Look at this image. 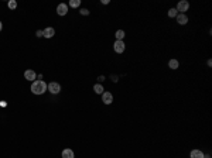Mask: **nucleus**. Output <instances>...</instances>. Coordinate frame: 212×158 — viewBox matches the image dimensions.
<instances>
[{
    "label": "nucleus",
    "mask_w": 212,
    "mask_h": 158,
    "mask_svg": "<svg viewBox=\"0 0 212 158\" xmlns=\"http://www.w3.org/2000/svg\"><path fill=\"white\" fill-rule=\"evenodd\" d=\"M45 90H47V85H45L44 81L38 79V81H34L31 83V92L34 95H43Z\"/></svg>",
    "instance_id": "nucleus-1"
},
{
    "label": "nucleus",
    "mask_w": 212,
    "mask_h": 158,
    "mask_svg": "<svg viewBox=\"0 0 212 158\" xmlns=\"http://www.w3.org/2000/svg\"><path fill=\"white\" fill-rule=\"evenodd\" d=\"M37 37H43V31H37Z\"/></svg>",
    "instance_id": "nucleus-19"
},
{
    "label": "nucleus",
    "mask_w": 212,
    "mask_h": 158,
    "mask_svg": "<svg viewBox=\"0 0 212 158\" xmlns=\"http://www.w3.org/2000/svg\"><path fill=\"white\" fill-rule=\"evenodd\" d=\"M177 23L181 24V25L187 24V23H188V17L185 16V14H177Z\"/></svg>",
    "instance_id": "nucleus-9"
},
{
    "label": "nucleus",
    "mask_w": 212,
    "mask_h": 158,
    "mask_svg": "<svg viewBox=\"0 0 212 158\" xmlns=\"http://www.w3.org/2000/svg\"><path fill=\"white\" fill-rule=\"evenodd\" d=\"M188 7H190V3H188L187 0H181L178 4H177L176 10L178 12V14H184V12H187Z\"/></svg>",
    "instance_id": "nucleus-2"
},
{
    "label": "nucleus",
    "mask_w": 212,
    "mask_h": 158,
    "mask_svg": "<svg viewBox=\"0 0 212 158\" xmlns=\"http://www.w3.org/2000/svg\"><path fill=\"white\" fill-rule=\"evenodd\" d=\"M7 6H9V8H10V10H14V8L17 7V2H16V0H10Z\"/></svg>",
    "instance_id": "nucleus-16"
},
{
    "label": "nucleus",
    "mask_w": 212,
    "mask_h": 158,
    "mask_svg": "<svg viewBox=\"0 0 212 158\" xmlns=\"http://www.w3.org/2000/svg\"><path fill=\"white\" fill-rule=\"evenodd\" d=\"M103 79H105L103 76H99V78H98V81H99V82H103Z\"/></svg>",
    "instance_id": "nucleus-20"
},
{
    "label": "nucleus",
    "mask_w": 212,
    "mask_h": 158,
    "mask_svg": "<svg viewBox=\"0 0 212 158\" xmlns=\"http://www.w3.org/2000/svg\"><path fill=\"white\" fill-rule=\"evenodd\" d=\"M24 78L27 79V81H31V82H34V79L37 78V73L34 72L33 69H27L24 72Z\"/></svg>",
    "instance_id": "nucleus-7"
},
{
    "label": "nucleus",
    "mask_w": 212,
    "mask_h": 158,
    "mask_svg": "<svg viewBox=\"0 0 212 158\" xmlns=\"http://www.w3.org/2000/svg\"><path fill=\"white\" fill-rule=\"evenodd\" d=\"M190 157L191 158H205V155L201 150H192L191 154H190Z\"/></svg>",
    "instance_id": "nucleus-10"
},
{
    "label": "nucleus",
    "mask_w": 212,
    "mask_h": 158,
    "mask_svg": "<svg viewBox=\"0 0 212 158\" xmlns=\"http://www.w3.org/2000/svg\"><path fill=\"white\" fill-rule=\"evenodd\" d=\"M81 14H82V16H88V14H89V12H88L86 8H81Z\"/></svg>",
    "instance_id": "nucleus-18"
},
{
    "label": "nucleus",
    "mask_w": 212,
    "mask_h": 158,
    "mask_svg": "<svg viewBox=\"0 0 212 158\" xmlns=\"http://www.w3.org/2000/svg\"><path fill=\"white\" fill-rule=\"evenodd\" d=\"M94 90H95V93L102 95V93H103V86L101 85V83H96V85L94 86Z\"/></svg>",
    "instance_id": "nucleus-13"
},
{
    "label": "nucleus",
    "mask_w": 212,
    "mask_h": 158,
    "mask_svg": "<svg viewBox=\"0 0 212 158\" xmlns=\"http://www.w3.org/2000/svg\"><path fill=\"white\" fill-rule=\"evenodd\" d=\"M54 34H55V30L53 27H47L43 30V37H45V38H51V37H54Z\"/></svg>",
    "instance_id": "nucleus-8"
},
{
    "label": "nucleus",
    "mask_w": 212,
    "mask_h": 158,
    "mask_svg": "<svg viewBox=\"0 0 212 158\" xmlns=\"http://www.w3.org/2000/svg\"><path fill=\"white\" fill-rule=\"evenodd\" d=\"M67 13H68V6L65 3H61L57 6V14L58 16H65Z\"/></svg>",
    "instance_id": "nucleus-5"
},
{
    "label": "nucleus",
    "mask_w": 212,
    "mask_h": 158,
    "mask_svg": "<svg viewBox=\"0 0 212 158\" xmlns=\"http://www.w3.org/2000/svg\"><path fill=\"white\" fill-rule=\"evenodd\" d=\"M102 102L105 105H110L112 102H113V95L110 93V92H103L102 93Z\"/></svg>",
    "instance_id": "nucleus-6"
},
{
    "label": "nucleus",
    "mask_w": 212,
    "mask_h": 158,
    "mask_svg": "<svg viewBox=\"0 0 212 158\" xmlns=\"http://www.w3.org/2000/svg\"><path fill=\"white\" fill-rule=\"evenodd\" d=\"M115 35H116V40H118V41H123V38H125V35H126V34H125V31H123V30H118Z\"/></svg>",
    "instance_id": "nucleus-12"
},
{
    "label": "nucleus",
    "mask_w": 212,
    "mask_h": 158,
    "mask_svg": "<svg viewBox=\"0 0 212 158\" xmlns=\"http://www.w3.org/2000/svg\"><path fill=\"white\" fill-rule=\"evenodd\" d=\"M113 49L116 54H122L125 52V49H126V45H125V41H118L116 40V42L113 44Z\"/></svg>",
    "instance_id": "nucleus-4"
},
{
    "label": "nucleus",
    "mask_w": 212,
    "mask_h": 158,
    "mask_svg": "<svg viewBox=\"0 0 212 158\" xmlns=\"http://www.w3.org/2000/svg\"><path fill=\"white\" fill-rule=\"evenodd\" d=\"M178 61H177V59H170V61H168V66H170V68L171 69H177L178 68Z\"/></svg>",
    "instance_id": "nucleus-14"
},
{
    "label": "nucleus",
    "mask_w": 212,
    "mask_h": 158,
    "mask_svg": "<svg viewBox=\"0 0 212 158\" xmlns=\"http://www.w3.org/2000/svg\"><path fill=\"white\" fill-rule=\"evenodd\" d=\"M177 14H178V12L176 8H170L168 10V17H177Z\"/></svg>",
    "instance_id": "nucleus-17"
},
{
    "label": "nucleus",
    "mask_w": 212,
    "mask_h": 158,
    "mask_svg": "<svg viewBox=\"0 0 212 158\" xmlns=\"http://www.w3.org/2000/svg\"><path fill=\"white\" fill-rule=\"evenodd\" d=\"M74 151L70 150V148H65V150L62 151V158H74Z\"/></svg>",
    "instance_id": "nucleus-11"
},
{
    "label": "nucleus",
    "mask_w": 212,
    "mask_h": 158,
    "mask_svg": "<svg viewBox=\"0 0 212 158\" xmlns=\"http://www.w3.org/2000/svg\"><path fill=\"white\" fill-rule=\"evenodd\" d=\"M70 6H71L72 8L79 7V6H81V0H71V2H70Z\"/></svg>",
    "instance_id": "nucleus-15"
},
{
    "label": "nucleus",
    "mask_w": 212,
    "mask_h": 158,
    "mask_svg": "<svg viewBox=\"0 0 212 158\" xmlns=\"http://www.w3.org/2000/svg\"><path fill=\"white\" fill-rule=\"evenodd\" d=\"M47 89H48L53 95H58L61 92V86H60V83H57V82H51V83L47 85Z\"/></svg>",
    "instance_id": "nucleus-3"
},
{
    "label": "nucleus",
    "mask_w": 212,
    "mask_h": 158,
    "mask_svg": "<svg viewBox=\"0 0 212 158\" xmlns=\"http://www.w3.org/2000/svg\"><path fill=\"white\" fill-rule=\"evenodd\" d=\"M2 29H3V24H2V21H0V31H2Z\"/></svg>",
    "instance_id": "nucleus-21"
}]
</instances>
